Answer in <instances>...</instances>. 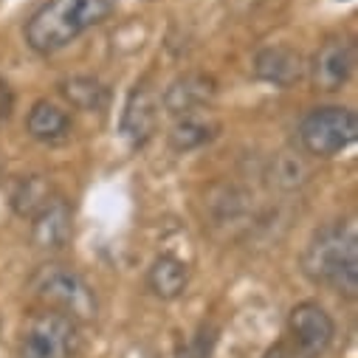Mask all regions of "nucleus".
Wrapping results in <instances>:
<instances>
[{"label": "nucleus", "mask_w": 358, "mask_h": 358, "mask_svg": "<svg viewBox=\"0 0 358 358\" xmlns=\"http://www.w3.org/2000/svg\"><path fill=\"white\" fill-rule=\"evenodd\" d=\"M302 271L310 282L327 285L336 294L355 296L358 291V234L350 220L322 226L305 254H302Z\"/></svg>", "instance_id": "obj_1"}, {"label": "nucleus", "mask_w": 358, "mask_h": 358, "mask_svg": "<svg viewBox=\"0 0 358 358\" xmlns=\"http://www.w3.org/2000/svg\"><path fill=\"white\" fill-rule=\"evenodd\" d=\"M113 9L116 0H48L29 20L26 43L40 54H54L99 26Z\"/></svg>", "instance_id": "obj_2"}, {"label": "nucleus", "mask_w": 358, "mask_h": 358, "mask_svg": "<svg viewBox=\"0 0 358 358\" xmlns=\"http://www.w3.org/2000/svg\"><path fill=\"white\" fill-rule=\"evenodd\" d=\"M34 296L54 313L71 319V322H94L99 313V302L94 288L79 277L73 268L65 265H45L31 280Z\"/></svg>", "instance_id": "obj_3"}, {"label": "nucleus", "mask_w": 358, "mask_h": 358, "mask_svg": "<svg viewBox=\"0 0 358 358\" xmlns=\"http://www.w3.org/2000/svg\"><path fill=\"white\" fill-rule=\"evenodd\" d=\"M358 138V119L350 108H316L299 124L302 147L316 158H333Z\"/></svg>", "instance_id": "obj_4"}, {"label": "nucleus", "mask_w": 358, "mask_h": 358, "mask_svg": "<svg viewBox=\"0 0 358 358\" xmlns=\"http://www.w3.org/2000/svg\"><path fill=\"white\" fill-rule=\"evenodd\" d=\"M79 350V324L54 313L43 310L29 319L17 358H73Z\"/></svg>", "instance_id": "obj_5"}, {"label": "nucleus", "mask_w": 358, "mask_h": 358, "mask_svg": "<svg viewBox=\"0 0 358 358\" xmlns=\"http://www.w3.org/2000/svg\"><path fill=\"white\" fill-rule=\"evenodd\" d=\"M288 336L299 358H322L336 336V324L319 302H299L288 316Z\"/></svg>", "instance_id": "obj_6"}, {"label": "nucleus", "mask_w": 358, "mask_h": 358, "mask_svg": "<svg viewBox=\"0 0 358 358\" xmlns=\"http://www.w3.org/2000/svg\"><path fill=\"white\" fill-rule=\"evenodd\" d=\"M352 68H355L352 43L350 40H327L313 57L310 79L316 85V91L333 94V91H341V87L347 85V79L352 76Z\"/></svg>", "instance_id": "obj_7"}, {"label": "nucleus", "mask_w": 358, "mask_h": 358, "mask_svg": "<svg viewBox=\"0 0 358 358\" xmlns=\"http://www.w3.org/2000/svg\"><path fill=\"white\" fill-rule=\"evenodd\" d=\"M158 113H161V99L147 82L136 85L133 94L127 96L124 113H122V136L133 147H144L155 127H158Z\"/></svg>", "instance_id": "obj_8"}, {"label": "nucleus", "mask_w": 358, "mask_h": 358, "mask_svg": "<svg viewBox=\"0 0 358 358\" xmlns=\"http://www.w3.org/2000/svg\"><path fill=\"white\" fill-rule=\"evenodd\" d=\"M217 94V82L209 73H184L169 82L164 91V110L169 116H187L195 110H203Z\"/></svg>", "instance_id": "obj_9"}, {"label": "nucleus", "mask_w": 358, "mask_h": 358, "mask_svg": "<svg viewBox=\"0 0 358 358\" xmlns=\"http://www.w3.org/2000/svg\"><path fill=\"white\" fill-rule=\"evenodd\" d=\"M254 73L277 87H291L305 76V59L296 48L288 45H268L254 59Z\"/></svg>", "instance_id": "obj_10"}, {"label": "nucleus", "mask_w": 358, "mask_h": 358, "mask_svg": "<svg viewBox=\"0 0 358 358\" xmlns=\"http://www.w3.org/2000/svg\"><path fill=\"white\" fill-rule=\"evenodd\" d=\"M31 240L37 248L57 251L71 237V209L62 198H51L34 217H31Z\"/></svg>", "instance_id": "obj_11"}, {"label": "nucleus", "mask_w": 358, "mask_h": 358, "mask_svg": "<svg viewBox=\"0 0 358 358\" xmlns=\"http://www.w3.org/2000/svg\"><path fill=\"white\" fill-rule=\"evenodd\" d=\"M189 282V268L184 259H178L175 254H161L152 259L147 271V285L158 299H178L187 291Z\"/></svg>", "instance_id": "obj_12"}, {"label": "nucleus", "mask_w": 358, "mask_h": 358, "mask_svg": "<svg viewBox=\"0 0 358 358\" xmlns=\"http://www.w3.org/2000/svg\"><path fill=\"white\" fill-rule=\"evenodd\" d=\"M220 124L203 113V110H195V113H187V116H178L172 130H169V147L175 152H189V150H198L203 144H209L215 136H217Z\"/></svg>", "instance_id": "obj_13"}, {"label": "nucleus", "mask_w": 358, "mask_h": 358, "mask_svg": "<svg viewBox=\"0 0 358 358\" xmlns=\"http://www.w3.org/2000/svg\"><path fill=\"white\" fill-rule=\"evenodd\" d=\"M26 127H29V136H31V138L51 144V141H59V138L68 136L71 119H68V113H65L59 105H54V102H48V99H40V102H34V108L29 110Z\"/></svg>", "instance_id": "obj_14"}, {"label": "nucleus", "mask_w": 358, "mask_h": 358, "mask_svg": "<svg viewBox=\"0 0 358 358\" xmlns=\"http://www.w3.org/2000/svg\"><path fill=\"white\" fill-rule=\"evenodd\" d=\"M268 178H271V187L282 189V192H294L302 184H308L310 178V166L302 155L294 152H280L271 161V169H268Z\"/></svg>", "instance_id": "obj_15"}, {"label": "nucleus", "mask_w": 358, "mask_h": 358, "mask_svg": "<svg viewBox=\"0 0 358 358\" xmlns=\"http://www.w3.org/2000/svg\"><path fill=\"white\" fill-rule=\"evenodd\" d=\"M65 96L71 105H76L79 110H99L108 99V91L91 76H73L65 82Z\"/></svg>", "instance_id": "obj_16"}, {"label": "nucleus", "mask_w": 358, "mask_h": 358, "mask_svg": "<svg viewBox=\"0 0 358 358\" xmlns=\"http://www.w3.org/2000/svg\"><path fill=\"white\" fill-rule=\"evenodd\" d=\"M48 201H51V187L43 178H26V181L17 184V189L12 195V203H15L17 215H23V217H34Z\"/></svg>", "instance_id": "obj_17"}, {"label": "nucleus", "mask_w": 358, "mask_h": 358, "mask_svg": "<svg viewBox=\"0 0 358 358\" xmlns=\"http://www.w3.org/2000/svg\"><path fill=\"white\" fill-rule=\"evenodd\" d=\"M212 344H215V333L206 330V327H201V333L187 344V350L181 352V358H209Z\"/></svg>", "instance_id": "obj_18"}, {"label": "nucleus", "mask_w": 358, "mask_h": 358, "mask_svg": "<svg viewBox=\"0 0 358 358\" xmlns=\"http://www.w3.org/2000/svg\"><path fill=\"white\" fill-rule=\"evenodd\" d=\"M262 358H299V355L294 352V347H291L288 341H277L274 347H268V350H265Z\"/></svg>", "instance_id": "obj_19"}]
</instances>
